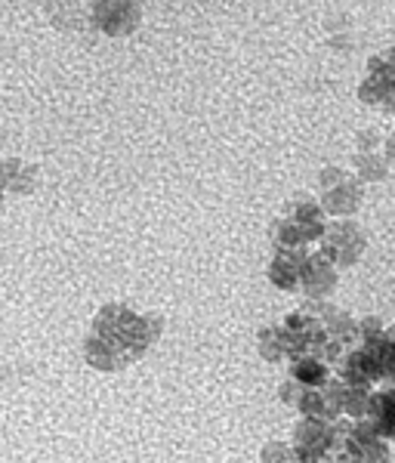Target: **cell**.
<instances>
[{"label":"cell","instance_id":"44dd1931","mask_svg":"<svg viewBox=\"0 0 395 463\" xmlns=\"http://www.w3.org/2000/svg\"><path fill=\"white\" fill-rule=\"evenodd\" d=\"M377 146H380V133L374 130V127L359 133V152H377Z\"/></svg>","mask_w":395,"mask_h":463},{"label":"cell","instance_id":"4fadbf2b","mask_svg":"<svg viewBox=\"0 0 395 463\" xmlns=\"http://www.w3.org/2000/svg\"><path fill=\"white\" fill-rule=\"evenodd\" d=\"M337 263L324 257V253H309V263L303 269V290L312 300H324L327 294H334L337 288Z\"/></svg>","mask_w":395,"mask_h":463},{"label":"cell","instance_id":"2e32d148","mask_svg":"<svg viewBox=\"0 0 395 463\" xmlns=\"http://www.w3.org/2000/svg\"><path fill=\"white\" fill-rule=\"evenodd\" d=\"M41 183V170L34 164H25L19 158H6L4 161V189L10 195H32Z\"/></svg>","mask_w":395,"mask_h":463},{"label":"cell","instance_id":"277c9868","mask_svg":"<svg viewBox=\"0 0 395 463\" xmlns=\"http://www.w3.org/2000/svg\"><path fill=\"white\" fill-rule=\"evenodd\" d=\"M349 430L353 423L349 420H312V417H303L300 423L294 427V445L296 451L303 454L306 460H315V463H334L337 451L346 445Z\"/></svg>","mask_w":395,"mask_h":463},{"label":"cell","instance_id":"6da1fadb","mask_svg":"<svg viewBox=\"0 0 395 463\" xmlns=\"http://www.w3.org/2000/svg\"><path fill=\"white\" fill-rule=\"evenodd\" d=\"M161 331L158 316H136L133 309L118 303L102 306V312L93 321V334L87 337L84 355L93 368L118 371L136 362L155 343Z\"/></svg>","mask_w":395,"mask_h":463},{"label":"cell","instance_id":"3957f363","mask_svg":"<svg viewBox=\"0 0 395 463\" xmlns=\"http://www.w3.org/2000/svg\"><path fill=\"white\" fill-rule=\"evenodd\" d=\"M324 207L322 201L312 198H296L285 207V213L278 216L272 229V244L275 248H306L312 241L324 238Z\"/></svg>","mask_w":395,"mask_h":463},{"label":"cell","instance_id":"ac0fdd59","mask_svg":"<svg viewBox=\"0 0 395 463\" xmlns=\"http://www.w3.org/2000/svg\"><path fill=\"white\" fill-rule=\"evenodd\" d=\"M296 411H300L303 417H312V420H331V423L340 420L337 408H334L331 395H327V386L324 390H309V386H306Z\"/></svg>","mask_w":395,"mask_h":463},{"label":"cell","instance_id":"ffe728a7","mask_svg":"<svg viewBox=\"0 0 395 463\" xmlns=\"http://www.w3.org/2000/svg\"><path fill=\"white\" fill-rule=\"evenodd\" d=\"M259 355L269 364L285 362L287 349H285V331H281V327H263V331H259Z\"/></svg>","mask_w":395,"mask_h":463},{"label":"cell","instance_id":"603a6c76","mask_svg":"<svg viewBox=\"0 0 395 463\" xmlns=\"http://www.w3.org/2000/svg\"><path fill=\"white\" fill-rule=\"evenodd\" d=\"M287 463H315V460H306L303 454H300V451H296V448H294V454H290V458H287Z\"/></svg>","mask_w":395,"mask_h":463},{"label":"cell","instance_id":"7402d4cb","mask_svg":"<svg viewBox=\"0 0 395 463\" xmlns=\"http://www.w3.org/2000/svg\"><path fill=\"white\" fill-rule=\"evenodd\" d=\"M386 158H390V164L395 167V133H392L390 139H386Z\"/></svg>","mask_w":395,"mask_h":463},{"label":"cell","instance_id":"e0dca14e","mask_svg":"<svg viewBox=\"0 0 395 463\" xmlns=\"http://www.w3.org/2000/svg\"><path fill=\"white\" fill-rule=\"evenodd\" d=\"M334 364L322 362V358H290V380L309 386V390H324L331 383Z\"/></svg>","mask_w":395,"mask_h":463},{"label":"cell","instance_id":"8fae6325","mask_svg":"<svg viewBox=\"0 0 395 463\" xmlns=\"http://www.w3.org/2000/svg\"><path fill=\"white\" fill-rule=\"evenodd\" d=\"M309 263L306 248H275L269 263V281L278 290H294L303 285V269Z\"/></svg>","mask_w":395,"mask_h":463},{"label":"cell","instance_id":"9c48e42d","mask_svg":"<svg viewBox=\"0 0 395 463\" xmlns=\"http://www.w3.org/2000/svg\"><path fill=\"white\" fill-rule=\"evenodd\" d=\"M349 451L355 463H390V439L380 436V430L364 417L349 430Z\"/></svg>","mask_w":395,"mask_h":463},{"label":"cell","instance_id":"ba28073f","mask_svg":"<svg viewBox=\"0 0 395 463\" xmlns=\"http://www.w3.org/2000/svg\"><path fill=\"white\" fill-rule=\"evenodd\" d=\"M143 22V6L136 0H90V25L108 37L133 34Z\"/></svg>","mask_w":395,"mask_h":463},{"label":"cell","instance_id":"52a82bcc","mask_svg":"<svg viewBox=\"0 0 395 463\" xmlns=\"http://www.w3.org/2000/svg\"><path fill=\"white\" fill-rule=\"evenodd\" d=\"M364 248H368V235L355 220H334L327 222L322 238V253L340 269H349L362 260Z\"/></svg>","mask_w":395,"mask_h":463},{"label":"cell","instance_id":"9a60e30c","mask_svg":"<svg viewBox=\"0 0 395 463\" xmlns=\"http://www.w3.org/2000/svg\"><path fill=\"white\" fill-rule=\"evenodd\" d=\"M368 420L380 430V436L395 442V386L377 390L368 402Z\"/></svg>","mask_w":395,"mask_h":463},{"label":"cell","instance_id":"5b68a950","mask_svg":"<svg viewBox=\"0 0 395 463\" xmlns=\"http://www.w3.org/2000/svg\"><path fill=\"white\" fill-rule=\"evenodd\" d=\"M318 201H322L324 213L337 216V220H349L362 207L364 185L355 174L331 164L318 174Z\"/></svg>","mask_w":395,"mask_h":463},{"label":"cell","instance_id":"7a4b0ae2","mask_svg":"<svg viewBox=\"0 0 395 463\" xmlns=\"http://www.w3.org/2000/svg\"><path fill=\"white\" fill-rule=\"evenodd\" d=\"M281 331H285L287 362L290 358H322L327 364L343 362V346L312 312H290Z\"/></svg>","mask_w":395,"mask_h":463},{"label":"cell","instance_id":"30bf717a","mask_svg":"<svg viewBox=\"0 0 395 463\" xmlns=\"http://www.w3.org/2000/svg\"><path fill=\"white\" fill-rule=\"evenodd\" d=\"M327 395H331L334 408H337V414L343 417H353V420H364L368 417V402L374 390H371L368 383H349V380H331L327 383Z\"/></svg>","mask_w":395,"mask_h":463},{"label":"cell","instance_id":"d6986e66","mask_svg":"<svg viewBox=\"0 0 395 463\" xmlns=\"http://www.w3.org/2000/svg\"><path fill=\"white\" fill-rule=\"evenodd\" d=\"M353 164H355V176L362 183H380V179H386V174H390V158L377 152H355Z\"/></svg>","mask_w":395,"mask_h":463},{"label":"cell","instance_id":"8992f818","mask_svg":"<svg viewBox=\"0 0 395 463\" xmlns=\"http://www.w3.org/2000/svg\"><path fill=\"white\" fill-rule=\"evenodd\" d=\"M359 99L395 118V47L371 56L368 78L359 87Z\"/></svg>","mask_w":395,"mask_h":463},{"label":"cell","instance_id":"7c38bea8","mask_svg":"<svg viewBox=\"0 0 395 463\" xmlns=\"http://www.w3.org/2000/svg\"><path fill=\"white\" fill-rule=\"evenodd\" d=\"M337 377L340 380H349V383H383V368H380L377 355L371 349H353V353L343 355V362L337 364Z\"/></svg>","mask_w":395,"mask_h":463},{"label":"cell","instance_id":"5bb4252c","mask_svg":"<svg viewBox=\"0 0 395 463\" xmlns=\"http://www.w3.org/2000/svg\"><path fill=\"white\" fill-rule=\"evenodd\" d=\"M312 316H318V321L327 327V334H331L334 340L340 343L343 349L349 346V343H359L362 340V331H359V321H355L349 312H340V309H331V306H318Z\"/></svg>","mask_w":395,"mask_h":463}]
</instances>
